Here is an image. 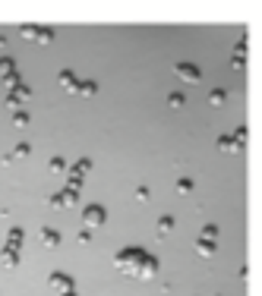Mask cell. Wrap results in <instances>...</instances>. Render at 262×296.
I'll return each instance as SVG.
<instances>
[{
	"label": "cell",
	"instance_id": "1",
	"mask_svg": "<svg viewBox=\"0 0 262 296\" xmlns=\"http://www.w3.org/2000/svg\"><path fill=\"white\" fill-rule=\"evenodd\" d=\"M177 76L186 79V82H199V69L193 63H180V66H177Z\"/></svg>",
	"mask_w": 262,
	"mask_h": 296
},
{
	"label": "cell",
	"instance_id": "2",
	"mask_svg": "<svg viewBox=\"0 0 262 296\" xmlns=\"http://www.w3.org/2000/svg\"><path fill=\"white\" fill-rule=\"evenodd\" d=\"M86 221L92 224V227H98V224L104 221V211H101L98 205H92V208H86Z\"/></svg>",
	"mask_w": 262,
	"mask_h": 296
},
{
	"label": "cell",
	"instance_id": "3",
	"mask_svg": "<svg viewBox=\"0 0 262 296\" xmlns=\"http://www.w3.org/2000/svg\"><path fill=\"white\" fill-rule=\"evenodd\" d=\"M209 101H212V104H224V91H212Z\"/></svg>",
	"mask_w": 262,
	"mask_h": 296
},
{
	"label": "cell",
	"instance_id": "4",
	"mask_svg": "<svg viewBox=\"0 0 262 296\" xmlns=\"http://www.w3.org/2000/svg\"><path fill=\"white\" fill-rule=\"evenodd\" d=\"M177 189H180V192L186 195V192H189V189H193V183H189V180H180V183H177Z\"/></svg>",
	"mask_w": 262,
	"mask_h": 296
},
{
	"label": "cell",
	"instance_id": "5",
	"mask_svg": "<svg viewBox=\"0 0 262 296\" xmlns=\"http://www.w3.org/2000/svg\"><path fill=\"white\" fill-rule=\"evenodd\" d=\"M212 249H215V243H212V246H209V243H206V240H202V243H199V252H202V255H209V252H212Z\"/></svg>",
	"mask_w": 262,
	"mask_h": 296
},
{
	"label": "cell",
	"instance_id": "6",
	"mask_svg": "<svg viewBox=\"0 0 262 296\" xmlns=\"http://www.w3.org/2000/svg\"><path fill=\"white\" fill-rule=\"evenodd\" d=\"M158 230H161V233H168V230H171V218H164V221L158 224Z\"/></svg>",
	"mask_w": 262,
	"mask_h": 296
},
{
	"label": "cell",
	"instance_id": "7",
	"mask_svg": "<svg viewBox=\"0 0 262 296\" xmlns=\"http://www.w3.org/2000/svg\"><path fill=\"white\" fill-rule=\"evenodd\" d=\"M82 94H95V82H86V85H82Z\"/></svg>",
	"mask_w": 262,
	"mask_h": 296
}]
</instances>
